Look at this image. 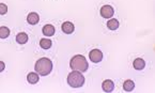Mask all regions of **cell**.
Returning <instances> with one entry per match:
<instances>
[{"mask_svg": "<svg viewBox=\"0 0 155 93\" xmlns=\"http://www.w3.org/2000/svg\"><path fill=\"white\" fill-rule=\"evenodd\" d=\"M70 68L73 71H78V72L84 73L89 68V64H88L86 57H84L81 55H76L71 59Z\"/></svg>", "mask_w": 155, "mask_h": 93, "instance_id": "cell-1", "label": "cell"}, {"mask_svg": "<svg viewBox=\"0 0 155 93\" xmlns=\"http://www.w3.org/2000/svg\"><path fill=\"white\" fill-rule=\"evenodd\" d=\"M53 70V62L48 58H41L35 63V72L41 76H47Z\"/></svg>", "mask_w": 155, "mask_h": 93, "instance_id": "cell-2", "label": "cell"}, {"mask_svg": "<svg viewBox=\"0 0 155 93\" xmlns=\"http://www.w3.org/2000/svg\"><path fill=\"white\" fill-rule=\"evenodd\" d=\"M68 84L72 88H80L84 84V77L82 76L81 72L73 71L68 76Z\"/></svg>", "mask_w": 155, "mask_h": 93, "instance_id": "cell-3", "label": "cell"}, {"mask_svg": "<svg viewBox=\"0 0 155 93\" xmlns=\"http://www.w3.org/2000/svg\"><path fill=\"white\" fill-rule=\"evenodd\" d=\"M89 58L93 63H98L103 60V52L100 49H92L89 52Z\"/></svg>", "mask_w": 155, "mask_h": 93, "instance_id": "cell-4", "label": "cell"}, {"mask_svg": "<svg viewBox=\"0 0 155 93\" xmlns=\"http://www.w3.org/2000/svg\"><path fill=\"white\" fill-rule=\"evenodd\" d=\"M101 16L104 18H111L114 14V10L111 5H103L101 8Z\"/></svg>", "mask_w": 155, "mask_h": 93, "instance_id": "cell-5", "label": "cell"}, {"mask_svg": "<svg viewBox=\"0 0 155 93\" xmlns=\"http://www.w3.org/2000/svg\"><path fill=\"white\" fill-rule=\"evenodd\" d=\"M61 28H62V31H63L64 33H66V34L73 33L74 30H75V26H74L71 22H64V23L62 24Z\"/></svg>", "mask_w": 155, "mask_h": 93, "instance_id": "cell-6", "label": "cell"}, {"mask_svg": "<svg viewBox=\"0 0 155 93\" xmlns=\"http://www.w3.org/2000/svg\"><path fill=\"white\" fill-rule=\"evenodd\" d=\"M27 22L30 24V25H37V24L40 22L39 14L35 13V12H31V13H29L27 16Z\"/></svg>", "mask_w": 155, "mask_h": 93, "instance_id": "cell-7", "label": "cell"}, {"mask_svg": "<svg viewBox=\"0 0 155 93\" xmlns=\"http://www.w3.org/2000/svg\"><path fill=\"white\" fill-rule=\"evenodd\" d=\"M102 88L103 90L105 91V92H112L114 89V84L112 80L107 79V80H104L102 84Z\"/></svg>", "mask_w": 155, "mask_h": 93, "instance_id": "cell-8", "label": "cell"}, {"mask_svg": "<svg viewBox=\"0 0 155 93\" xmlns=\"http://www.w3.org/2000/svg\"><path fill=\"white\" fill-rule=\"evenodd\" d=\"M133 66H134L135 70H138V71H141L146 66V61L141 58H136L134 60V63H133Z\"/></svg>", "mask_w": 155, "mask_h": 93, "instance_id": "cell-9", "label": "cell"}, {"mask_svg": "<svg viewBox=\"0 0 155 93\" xmlns=\"http://www.w3.org/2000/svg\"><path fill=\"white\" fill-rule=\"evenodd\" d=\"M56 32V29L55 27H54L53 25H50V24H48V25H45L43 27V34L46 36H53L54 34H55Z\"/></svg>", "mask_w": 155, "mask_h": 93, "instance_id": "cell-10", "label": "cell"}, {"mask_svg": "<svg viewBox=\"0 0 155 93\" xmlns=\"http://www.w3.org/2000/svg\"><path fill=\"white\" fill-rule=\"evenodd\" d=\"M16 42L21 45L26 44L28 42V34L26 32H19L17 35H16Z\"/></svg>", "mask_w": 155, "mask_h": 93, "instance_id": "cell-11", "label": "cell"}, {"mask_svg": "<svg viewBox=\"0 0 155 93\" xmlns=\"http://www.w3.org/2000/svg\"><path fill=\"white\" fill-rule=\"evenodd\" d=\"M39 79H40L39 75H38L37 73H34V72L29 73V74L27 75V80H28V82H29V84H31V85L37 84V82L39 81Z\"/></svg>", "mask_w": 155, "mask_h": 93, "instance_id": "cell-12", "label": "cell"}, {"mask_svg": "<svg viewBox=\"0 0 155 93\" xmlns=\"http://www.w3.org/2000/svg\"><path fill=\"white\" fill-rule=\"evenodd\" d=\"M123 89L124 91H126V92H130V91H133L135 89V84L133 80L128 79V80H125L123 84Z\"/></svg>", "mask_w": 155, "mask_h": 93, "instance_id": "cell-13", "label": "cell"}, {"mask_svg": "<svg viewBox=\"0 0 155 93\" xmlns=\"http://www.w3.org/2000/svg\"><path fill=\"white\" fill-rule=\"evenodd\" d=\"M119 22L118 19H116V18H111L110 21H108L107 23V27L109 30H117L119 28Z\"/></svg>", "mask_w": 155, "mask_h": 93, "instance_id": "cell-14", "label": "cell"}, {"mask_svg": "<svg viewBox=\"0 0 155 93\" xmlns=\"http://www.w3.org/2000/svg\"><path fill=\"white\" fill-rule=\"evenodd\" d=\"M51 45H53V43L48 39H42L41 41H40V46H41L43 49H49V48L51 47Z\"/></svg>", "mask_w": 155, "mask_h": 93, "instance_id": "cell-15", "label": "cell"}, {"mask_svg": "<svg viewBox=\"0 0 155 93\" xmlns=\"http://www.w3.org/2000/svg\"><path fill=\"white\" fill-rule=\"evenodd\" d=\"M10 35V29L8 27H0V39H7Z\"/></svg>", "mask_w": 155, "mask_h": 93, "instance_id": "cell-16", "label": "cell"}, {"mask_svg": "<svg viewBox=\"0 0 155 93\" xmlns=\"http://www.w3.org/2000/svg\"><path fill=\"white\" fill-rule=\"evenodd\" d=\"M8 12V7L5 3H0V15H5Z\"/></svg>", "mask_w": 155, "mask_h": 93, "instance_id": "cell-17", "label": "cell"}, {"mask_svg": "<svg viewBox=\"0 0 155 93\" xmlns=\"http://www.w3.org/2000/svg\"><path fill=\"white\" fill-rule=\"evenodd\" d=\"M5 68V64L2 61H0V72H2Z\"/></svg>", "mask_w": 155, "mask_h": 93, "instance_id": "cell-18", "label": "cell"}]
</instances>
